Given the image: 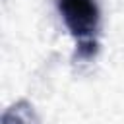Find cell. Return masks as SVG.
I'll list each match as a JSON object with an SVG mask.
<instances>
[{
	"instance_id": "obj_1",
	"label": "cell",
	"mask_w": 124,
	"mask_h": 124,
	"mask_svg": "<svg viewBox=\"0 0 124 124\" xmlns=\"http://www.w3.org/2000/svg\"><path fill=\"white\" fill-rule=\"evenodd\" d=\"M58 12L78 43L95 41L101 23V12L95 0H58Z\"/></svg>"
},
{
	"instance_id": "obj_2",
	"label": "cell",
	"mask_w": 124,
	"mask_h": 124,
	"mask_svg": "<svg viewBox=\"0 0 124 124\" xmlns=\"http://www.w3.org/2000/svg\"><path fill=\"white\" fill-rule=\"evenodd\" d=\"M2 124H41L39 114L35 112L33 105L25 99L10 105L4 112H2Z\"/></svg>"
}]
</instances>
